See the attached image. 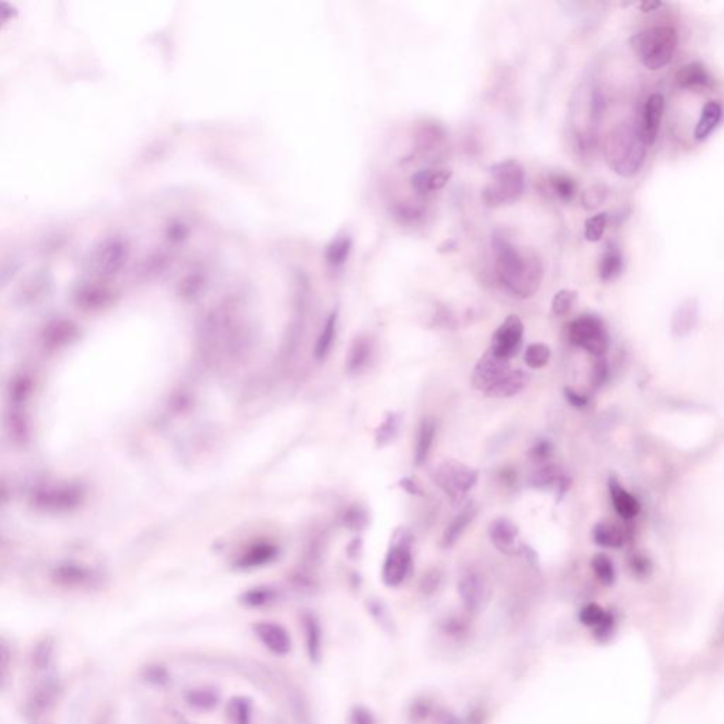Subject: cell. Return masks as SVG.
Here are the masks:
<instances>
[{
	"label": "cell",
	"mask_w": 724,
	"mask_h": 724,
	"mask_svg": "<svg viewBox=\"0 0 724 724\" xmlns=\"http://www.w3.org/2000/svg\"><path fill=\"white\" fill-rule=\"evenodd\" d=\"M255 330L245 317L241 303L225 299L203 319L198 331V347L207 365L231 368L250 354Z\"/></svg>",
	"instance_id": "6da1fadb"
},
{
	"label": "cell",
	"mask_w": 724,
	"mask_h": 724,
	"mask_svg": "<svg viewBox=\"0 0 724 724\" xmlns=\"http://www.w3.org/2000/svg\"><path fill=\"white\" fill-rule=\"evenodd\" d=\"M495 273L499 283L519 299L532 297L544 280V265L538 253L526 246L494 238Z\"/></svg>",
	"instance_id": "7a4b0ae2"
},
{
	"label": "cell",
	"mask_w": 724,
	"mask_h": 724,
	"mask_svg": "<svg viewBox=\"0 0 724 724\" xmlns=\"http://www.w3.org/2000/svg\"><path fill=\"white\" fill-rule=\"evenodd\" d=\"M603 151L610 168L626 178L640 171L646 156V145L641 139L640 129L628 123H621L608 132Z\"/></svg>",
	"instance_id": "3957f363"
},
{
	"label": "cell",
	"mask_w": 724,
	"mask_h": 724,
	"mask_svg": "<svg viewBox=\"0 0 724 724\" xmlns=\"http://www.w3.org/2000/svg\"><path fill=\"white\" fill-rule=\"evenodd\" d=\"M679 43L678 31L671 26L649 27L630 39L631 50L645 68L658 71L673 60Z\"/></svg>",
	"instance_id": "277c9868"
},
{
	"label": "cell",
	"mask_w": 724,
	"mask_h": 724,
	"mask_svg": "<svg viewBox=\"0 0 724 724\" xmlns=\"http://www.w3.org/2000/svg\"><path fill=\"white\" fill-rule=\"evenodd\" d=\"M491 181L483 190L484 204L491 208L515 204L525 190V170L515 159L499 161L489 167Z\"/></svg>",
	"instance_id": "5b68a950"
},
{
	"label": "cell",
	"mask_w": 724,
	"mask_h": 724,
	"mask_svg": "<svg viewBox=\"0 0 724 724\" xmlns=\"http://www.w3.org/2000/svg\"><path fill=\"white\" fill-rule=\"evenodd\" d=\"M86 501V488L77 481H57L37 486L30 495V506L46 515H67Z\"/></svg>",
	"instance_id": "8992f818"
},
{
	"label": "cell",
	"mask_w": 724,
	"mask_h": 724,
	"mask_svg": "<svg viewBox=\"0 0 724 724\" xmlns=\"http://www.w3.org/2000/svg\"><path fill=\"white\" fill-rule=\"evenodd\" d=\"M131 258V245L122 237H109L98 242L85 259V267L96 280H108L119 275Z\"/></svg>",
	"instance_id": "52a82bcc"
},
{
	"label": "cell",
	"mask_w": 724,
	"mask_h": 724,
	"mask_svg": "<svg viewBox=\"0 0 724 724\" xmlns=\"http://www.w3.org/2000/svg\"><path fill=\"white\" fill-rule=\"evenodd\" d=\"M433 480L453 502H462L466 494L477 484L479 473L463 463L447 459L434 467Z\"/></svg>",
	"instance_id": "ba28073f"
},
{
	"label": "cell",
	"mask_w": 724,
	"mask_h": 724,
	"mask_svg": "<svg viewBox=\"0 0 724 724\" xmlns=\"http://www.w3.org/2000/svg\"><path fill=\"white\" fill-rule=\"evenodd\" d=\"M569 337L590 354L601 358L608 350V334L604 322L594 315H584L573 320L569 327Z\"/></svg>",
	"instance_id": "9c48e42d"
},
{
	"label": "cell",
	"mask_w": 724,
	"mask_h": 724,
	"mask_svg": "<svg viewBox=\"0 0 724 724\" xmlns=\"http://www.w3.org/2000/svg\"><path fill=\"white\" fill-rule=\"evenodd\" d=\"M412 566V552H410V535L406 529L399 528L395 531L392 536V544L387 554L384 567H382V580L388 587H397L402 584L409 574Z\"/></svg>",
	"instance_id": "30bf717a"
},
{
	"label": "cell",
	"mask_w": 724,
	"mask_h": 724,
	"mask_svg": "<svg viewBox=\"0 0 724 724\" xmlns=\"http://www.w3.org/2000/svg\"><path fill=\"white\" fill-rule=\"evenodd\" d=\"M524 337V322L516 316H508L492 335L489 350L499 358L509 361L518 354Z\"/></svg>",
	"instance_id": "8fae6325"
},
{
	"label": "cell",
	"mask_w": 724,
	"mask_h": 724,
	"mask_svg": "<svg viewBox=\"0 0 724 724\" xmlns=\"http://www.w3.org/2000/svg\"><path fill=\"white\" fill-rule=\"evenodd\" d=\"M511 369L509 361L496 357L491 350H488L474 368L471 377L473 387L486 395Z\"/></svg>",
	"instance_id": "7c38bea8"
},
{
	"label": "cell",
	"mask_w": 724,
	"mask_h": 724,
	"mask_svg": "<svg viewBox=\"0 0 724 724\" xmlns=\"http://www.w3.org/2000/svg\"><path fill=\"white\" fill-rule=\"evenodd\" d=\"M115 292L102 280H91L80 285L74 290V305L85 313H95L109 307L113 303Z\"/></svg>",
	"instance_id": "4fadbf2b"
},
{
	"label": "cell",
	"mask_w": 724,
	"mask_h": 724,
	"mask_svg": "<svg viewBox=\"0 0 724 724\" xmlns=\"http://www.w3.org/2000/svg\"><path fill=\"white\" fill-rule=\"evenodd\" d=\"M460 598L469 613H481L489 601V588L483 576L469 571L462 576L457 586Z\"/></svg>",
	"instance_id": "5bb4252c"
},
{
	"label": "cell",
	"mask_w": 724,
	"mask_h": 724,
	"mask_svg": "<svg viewBox=\"0 0 724 724\" xmlns=\"http://www.w3.org/2000/svg\"><path fill=\"white\" fill-rule=\"evenodd\" d=\"M78 334L77 325L67 319H54L44 325L40 334L41 348L47 352H56L70 345Z\"/></svg>",
	"instance_id": "9a60e30c"
},
{
	"label": "cell",
	"mask_w": 724,
	"mask_h": 724,
	"mask_svg": "<svg viewBox=\"0 0 724 724\" xmlns=\"http://www.w3.org/2000/svg\"><path fill=\"white\" fill-rule=\"evenodd\" d=\"M488 534L494 546L505 555H518L525 551L519 544V529L516 524L508 518L495 519L489 525Z\"/></svg>",
	"instance_id": "2e32d148"
},
{
	"label": "cell",
	"mask_w": 724,
	"mask_h": 724,
	"mask_svg": "<svg viewBox=\"0 0 724 724\" xmlns=\"http://www.w3.org/2000/svg\"><path fill=\"white\" fill-rule=\"evenodd\" d=\"M663 111H665V98L661 93L649 95L648 99L645 101L641 122L638 126L641 139L646 145V148L652 146L658 138Z\"/></svg>",
	"instance_id": "e0dca14e"
},
{
	"label": "cell",
	"mask_w": 724,
	"mask_h": 724,
	"mask_svg": "<svg viewBox=\"0 0 724 724\" xmlns=\"http://www.w3.org/2000/svg\"><path fill=\"white\" fill-rule=\"evenodd\" d=\"M253 633L259 638V641L265 645L270 652L285 656L292 651V637L289 631L272 621H260L253 626Z\"/></svg>",
	"instance_id": "ac0fdd59"
},
{
	"label": "cell",
	"mask_w": 724,
	"mask_h": 724,
	"mask_svg": "<svg viewBox=\"0 0 724 724\" xmlns=\"http://www.w3.org/2000/svg\"><path fill=\"white\" fill-rule=\"evenodd\" d=\"M34 388V377L27 369L19 371L10 378L7 385V401L13 406V410H21L33 397Z\"/></svg>",
	"instance_id": "d6986e66"
},
{
	"label": "cell",
	"mask_w": 724,
	"mask_h": 724,
	"mask_svg": "<svg viewBox=\"0 0 724 724\" xmlns=\"http://www.w3.org/2000/svg\"><path fill=\"white\" fill-rule=\"evenodd\" d=\"M53 580L64 587H83L95 580V573L82 564H63L53 570Z\"/></svg>",
	"instance_id": "ffe728a7"
},
{
	"label": "cell",
	"mask_w": 724,
	"mask_h": 724,
	"mask_svg": "<svg viewBox=\"0 0 724 724\" xmlns=\"http://www.w3.org/2000/svg\"><path fill=\"white\" fill-rule=\"evenodd\" d=\"M453 171L449 168H440V170H432V168H423L416 171L410 183L413 188L420 194L433 193L437 190H442L452 178Z\"/></svg>",
	"instance_id": "44dd1931"
},
{
	"label": "cell",
	"mask_w": 724,
	"mask_h": 724,
	"mask_svg": "<svg viewBox=\"0 0 724 724\" xmlns=\"http://www.w3.org/2000/svg\"><path fill=\"white\" fill-rule=\"evenodd\" d=\"M699 303L696 299H686L672 315V332L676 337L688 335L698 324Z\"/></svg>",
	"instance_id": "7402d4cb"
},
{
	"label": "cell",
	"mask_w": 724,
	"mask_h": 724,
	"mask_svg": "<svg viewBox=\"0 0 724 724\" xmlns=\"http://www.w3.org/2000/svg\"><path fill=\"white\" fill-rule=\"evenodd\" d=\"M608 486L614 508L620 516L624 519H631L640 514V502L630 492H627L614 477L610 479Z\"/></svg>",
	"instance_id": "603a6c76"
},
{
	"label": "cell",
	"mask_w": 724,
	"mask_h": 724,
	"mask_svg": "<svg viewBox=\"0 0 724 724\" xmlns=\"http://www.w3.org/2000/svg\"><path fill=\"white\" fill-rule=\"evenodd\" d=\"M723 118V108L719 102L716 101H710L708 102L703 109H702V115L696 123V128H695V132H693V136L696 141L702 142L705 139H708L712 132L718 128V125L720 123Z\"/></svg>",
	"instance_id": "cb8c5ba5"
},
{
	"label": "cell",
	"mask_w": 724,
	"mask_h": 724,
	"mask_svg": "<svg viewBox=\"0 0 724 724\" xmlns=\"http://www.w3.org/2000/svg\"><path fill=\"white\" fill-rule=\"evenodd\" d=\"M624 267V259L620 248L614 243H608L601 255L598 265V276L603 282H613L621 273Z\"/></svg>",
	"instance_id": "d4e9b609"
},
{
	"label": "cell",
	"mask_w": 724,
	"mask_h": 724,
	"mask_svg": "<svg viewBox=\"0 0 724 724\" xmlns=\"http://www.w3.org/2000/svg\"><path fill=\"white\" fill-rule=\"evenodd\" d=\"M528 385V374L521 369H511L488 394L489 398H511Z\"/></svg>",
	"instance_id": "484cf974"
},
{
	"label": "cell",
	"mask_w": 724,
	"mask_h": 724,
	"mask_svg": "<svg viewBox=\"0 0 724 724\" xmlns=\"http://www.w3.org/2000/svg\"><path fill=\"white\" fill-rule=\"evenodd\" d=\"M712 77L706 67L700 63H689L683 66L675 76V82L679 88L692 89V88H703L708 86Z\"/></svg>",
	"instance_id": "4316f807"
},
{
	"label": "cell",
	"mask_w": 724,
	"mask_h": 724,
	"mask_svg": "<svg viewBox=\"0 0 724 724\" xmlns=\"http://www.w3.org/2000/svg\"><path fill=\"white\" fill-rule=\"evenodd\" d=\"M476 515H477V506L473 502L466 505L447 526V529L443 535V546L444 548L453 546L460 539V536L463 535L466 528L474 521Z\"/></svg>",
	"instance_id": "83f0119b"
},
{
	"label": "cell",
	"mask_w": 724,
	"mask_h": 724,
	"mask_svg": "<svg viewBox=\"0 0 724 724\" xmlns=\"http://www.w3.org/2000/svg\"><path fill=\"white\" fill-rule=\"evenodd\" d=\"M277 554H279V549L272 544H267V542L256 544L242 554L241 558L237 562V566L241 569L259 567V566L267 564L273 559H276Z\"/></svg>",
	"instance_id": "f1b7e54d"
},
{
	"label": "cell",
	"mask_w": 724,
	"mask_h": 724,
	"mask_svg": "<svg viewBox=\"0 0 724 724\" xmlns=\"http://www.w3.org/2000/svg\"><path fill=\"white\" fill-rule=\"evenodd\" d=\"M303 628H305V638H306V648H307L309 658L313 662H319L322 658V633L320 623L315 614H312V613L305 614Z\"/></svg>",
	"instance_id": "f546056e"
},
{
	"label": "cell",
	"mask_w": 724,
	"mask_h": 724,
	"mask_svg": "<svg viewBox=\"0 0 724 724\" xmlns=\"http://www.w3.org/2000/svg\"><path fill=\"white\" fill-rule=\"evenodd\" d=\"M434 434H436L434 420L432 417H424L420 422V426L417 430V437H416L414 459H413L416 466H422L426 462V459L430 453L433 440H434Z\"/></svg>",
	"instance_id": "4dcf8cb0"
},
{
	"label": "cell",
	"mask_w": 724,
	"mask_h": 724,
	"mask_svg": "<svg viewBox=\"0 0 724 724\" xmlns=\"http://www.w3.org/2000/svg\"><path fill=\"white\" fill-rule=\"evenodd\" d=\"M372 354V344L368 337H358L354 340L348 358H347V369L350 374H358L361 369L365 368Z\"/></svg>",
	"instance_id": "1f68e13d"
},
{
	"label": "cell",
	"mask_w": 724,
	"mask_h": 724,
	"mask_svg": "<svg viewBox=\"0 0 724 724\" xmlns=\"http://www.w3.org/2000/svg\"><path fill=\"white\" fill-rule=\"evenodd\" d=\"M351 248H352V238L345 233L338 234L325 248L327 263L335 269L341 267L347 262Z\"/></svg>",
	"instance_id": "d6a6232c"
},
{
	"label": "cell",
	"mask_w": 724,
	"mask_h": 724,
	"mask_svg": "<svg viewBox=\"0 0 724 724\" xmlns=\"http://www.w3.org/2000/svg\"><path fill=\"white\" fill-rule=\"evenodd\" d=\"M4 427H6V432H7V436L9 439L17 444V446H24L26 442L29 440V434H30V427H29V422L26 420V417L23 416L21 410H13L10 412L7 416H6V422H4Z\"/></svg>",
	"instance_id": "836d02e7"
},
{
	"label": "cell",
	"mask_w": 724,
	"mask_h": 724,
	"mask_svg": "<svg viewBox=\"0 0 724 724\" xmlns=\"http://www.w3.org/2000/svg\"><path fill=\"white\" fill-rule=\"evenodd\" d=\"M208 285V277L205 272H191L188 273L178 286V293L185 300H195L198 299L203 292H205V287Z\"/></svg>",
	"instance_id": "e575fe53"
},
{
	"label": "cell",
	"mask_w": 724,
	"mask_h": 724,
	"mask_svg": "<svg viewBox=\"0 0 724 724\" xmlns=\"http://www.w3.org/2000/svg\"><path fill=\"white\" fill-rule=\"evenodd\" d=\"M593 539L603 548H621L626 542L624 534L608 524H597L593 529Z\"/></svg>",
	"instance_id": "d590c367"
},
{
	"label": "cell",
	"mask_w": 724,
	"mask_h": 724,
	"mask_svg": "<svg viewBox=\"0 0 724 724\" xmlns=\"http://www.w3.org/2000/svg\"><path fill=\"white\" fill-rule=\"evenodd\" d=\"M335 331H337V313L332 312L324 322L322 332H320L316 347H315V357L317 361L325 360L327 355L330 354L334 338H335Z\"/></svg>",
	"instance_id": "8d00e7d4"
},
{
	"label": "cell",
	"mask_w": 724,
	"mask_h": 724,
	"mask_svg": "<svg viewBox=\"0 0 724 724\" xmlns=\"http://www.w3.org/2000/svg\"><path fill=\"white\" fill-rule=\"evenodd\" d=\"M549 187L561 201L569 203L571 201L577 194V184L576 181L566 175V174H552L549 177Z\"/></svg>",
	"instance_id": "74e56055"
},
{
	"label": "cell",
	"mask_w": 724,
	"mask_h": 724,
	"mask_svg": "<svg viewBox=\"0 0 724 724\" xmlns=\"http://www.w3.org/2000/svg\"><path fill=\"white\" fill-rule=\"evenodd\" d=\"M399 426H401V416L395 412L388 413L377 430V444L379 447H384V446H388L389 443H392L399 432Z\"/></svg>",
	"instance_id": "f35d334b"
},
{
	"label": "cell",
	"mask_w": 724,
	"mask_h": 724,
	"mask_svg": "<svg viewBox=\"0 0 724 724\" xmlns=\"http://www.w3.org/2000/svg\"><path fill=\"white\" fill-rule=\"evenodd\" d=\"M50 286V280L47 279V275L46 273H37V275H33L27 282L26 285L21 287V299L23 302H29V303H33L36 302L39 297L43 296L44 292H47V287Z\"/></svg>",
	"instance_id": "ab89813d"
},
{
	"label": "cell",
	"mask_w": 724,
	"mask_h": 724,
	"mask_svg": "<svg viewBox=\"0 0 724 724\" xmlns=\"http://www.w3.org/2000/svg\"><path fill=\"white\" fill-rule=\"evenodd\" d=\"M607 195H608V188L606 184H603V183L593 184L581 193V198H580L581 207L587 211H593L604 204V201L607 200Z\"/></svg>",
	"instance_id": "60d3db41"
},
{
	"label": "cell",
	"mask_w": 724,
	"mask_h": 724,
	"mask_svg": "<svg viewBox=\"0 0 724 724\" xmlns=\"http://www.w3.org/2000/svg\"><path fill=\"white\" fill-rule=\"evenodd\" d=\"M591 567H593L597 578L603 584H606V586L614 584V581H616V570H614V564H613L611 559L607 555L597 554L591 559Z\"/></svg>",
	"instance_id": "b9f144b4"
},
{
	"label": "cell",
	"mask_w": 724,
	"mask_h": 724,
	"mask_svg": "<svg viewBox=\"0 0 724 724\" xmlns=\"http://www.w3.org/2000/svg\"><path fill=\"white\" fill-rule=\"evenodd\" d=\"M551 358V350L544 342H535L531 344L525 351V364L529 368H542L549 362Z\"/></svg>",
	"instance_id": "7bdbcfd3"
},
{
	"label": "cell",
	"mask_w": 724,
	"mask_h": 724,
	"mask_svg": "<svg viewBox=\"0 0 724 724\" xmlns=\"http://www.w3.org/2000/svg\"><path fill=\"white\" fill-rule=\"evenodd\" d=\"M218 695L213 690H208V689H194V690H190L188 695H187V702L197 708V709H203V710H208V709H213L217 706L218 703Z\"/></svg>",
	"instance_id": "ee69618b"
},
{
	"label": "cell",
	"mask_w": 724,
	"mask_h": 724,
	"mask_svg": "<svg viewBox=\"0 0 724 724\" xmlns=\"http://www.w3.org/2000/svg\"><path fill=\"white\" fill-rule=\"evenodd\" d=\"M607 228V214L600 213L597 215L590 217L584 223V238L588 242H598Z\"/></svg>",
	"instance_id": "f6af8a7d"
},
{
	"label": "cell",
	"mask_w": 724,
	"mask_h": 724,
	"mask_svg": "<svg viewBox=\"0 0 724 724\" xmlns=\"http://www.w3.org/2000/svg\"><path fill=\"white\" fill-rule=\"evenodd\" d=\"M344 525L354 532L362 531L368 525V512L357 504L350 506L344 514Z\"/></svg>",
	"instance_id": "bcb514c9"
},
{
	"label": "cell",
	"mask_w": 724,
	"mask_h": 724,
	"mask_svg": "<svg viewBox=\"0 0 724 724\" xmlns=\"http://www.w3.org/2000/svg\"><path fill=\"white\" fill-rule=\"evenodd\" d=\"M608 617V613L604 611L600 606L597 604H587L586 607L581 608L580 614H578V618L580 621L586 626V627H591V628H598L604 621L606 618Z\"/></svg>",
	"instance_id": "7dc6e473"
},
{
	"label": "cell",
	"mask_w": 724,
	"mask_h": 724,
	"mask_svg": "<svg viewBox=\"0 0 724 724\" xmlns=\"http://www.w3.org/2000/svg\"><path fill=\"white\" fill-rule=\"evenodd\" d=\"M577 300V292L576 290H569V289H564V290H559L555 297H554V302H552V310L556 316H564L567 315L573 305L576 303Z\"/></svg>",
	"instance_id": "c3c4849f"
},
{
	"label": "cell",
	"mask_w": 724,
	"mask_h": 724,
	"mask_svg": "<svg viewBox=\"0 0 724 724\" xmlns=\"http://www.w3.org/2000/svg\"><path fill=\"white\" fill-rule=\"evenodd\" d=\"M562 479H564V476L559 473V470L555 466H545V467L535 471V474L532 476V484L535 486L545 488V486H549L554 484L559 485Z\"/></svg>",
	"instance_id": "681fc988"
},
{
	"label": "cell",
	"mask_w": 724,
	"mask_h": 724,
	"mask_svg": "<svg viewBox=\"0 0 724 724\" xmlns=\"http://www.w3.org/2000/svg\"><path fill=\"white\" fill-rule=\"evenodd\" d=\"M54 644L51 640H43L41 643L36 645L33 651V665L36 669H46L50 665V661L53 658Z\"/></svg>",
	"instance_id": "f907efd6"
},
{
	"label": "cell",
	"mask_w": 724,
	"mask_h": 724,
	"mask_svg": "<svg viewBox=\"0 0 724 724\" xmlns=\"http://www.w3.org/2000/svg\"><path fill=\"white\" fill-rule=\"evenodd\" d=\"M228 715H230V719L233 720L234 724L249 723V718H250L249 702L242 699V698L233 699L230 706H228Z\"/></svg>",
	"instance_id": "816d5d0a"
},
{
	"label": "cell",
	"mask_w": 724,
	"mask_h": 724,
	"mask_svg": "<svg viewBox=\"0 0 724 724\" xmlns=\"http://www.w3.org/2000/svg\"><path fill=\"white\" fill-rule=\"evenodd\" d=\"M167 265H168V256H165L163 253L152 255L151 258L146 259L145 266L142 269V273L145 276H148V277L160 275V273H163V270H165Z\"/></svg>",
	"instance_id": "f5cc1de1"
},
{
	"label": "cell",
	"mask_w": 724,
	"mask_h": 724,
	"mask_svg": "<svg viewBox=\"0 0 724 724\" xmlns=\"http://www.w3.org/2000/svg\"><path fill=\"white\" fill-rule=\"evenodd\" d=\"M272 597H273L272 591L259 588V590H252V591L246 593L243 597V601L250 607H258V606H263L267 601H270Z\"/></svg>",
	"instance_id": "db71d44e"
},
{
	"label": "cell",
	"mask_w": 724,
	"mask_h": 724,
	"mask_svg": "<svg viewBox=\"0 0 724 724\" xmlns=\"http://www.w3.org/2000/svg\"><path fill=\"white\" fill-rule=\"evenodd\" d=\"M552 444L548 442V440H541L538 442L531 450H529V457L532 462H536V463H541L546 459L551 457L552 454Z\"/></svg>",
	"instance_id": "11a10c76"
},
{
	"label": "cell",
	"mask_w": 724,
	"mask_h": 724,
	"mask_svg": "<svg viewBox=\"0 0 724 724\" xmlns=\"http://www.w3.org/2000/svg\"><path fill=\"white\" fill-rule=\"evenodd\" d=\"M608 378V367H607V362L604 358H598L597 362L594 364L593 367V374H591V382L596 388H600L606 384Z\"/></svg>",
	"instance_id": "9f6ffc18"
},
{
	"label": "cell",
	"mask_w": 724,
	"mask_h": 724,
	"mask_svg": "<svg viewBox=\"0 0 724 724\" xmlns=\"http://www.w3.org/2000/svg\"><path fill=\"white\" fill-rule=\"evenodd\" d=\"M630 564H631V570H633L637 576H641V577L648 576V574L652 571V564H651V561H649L648 558H645L644 555H640V554H637V555H634V556L631 558Z\"/></svg>",
	"instance_id": "6f0895ef"
},
{
	"label": "cell",
	"mask_w": 724,
	"mask_h": 724,
	"mask_svg": "<svg viewBox=\"0 0 724 724\" xmlns=\"http://www.w3.org/2000/svg\"><path fill=\"white\" fill-rule=\"evenodd\" d=\"M351 724H377L374 715L365 708H354L350 718Z\"/></svg>",
	"instance_id": "680465c9"
},
{
	"label": "cell",
	"mask_w": 724,
	"mask_h": 724,
	"mask_svg": "<svg viewBox=\"0 0 724 724\" xmlns=\"http://www.w3.org/2000/svg\"><path fill=\"white\" fill-rule=\"evenodd\" d=\"M187 235H188V228L184 224H181V223L173 224L167 230V238H168V241L174 242V243L184 241L187 238Z\"/></svg>",
	"instance_id": "91938a15"
},
{
	"label": "cell",
	"mask_w": 724,
	"mask_h": 724,
	"mask_svg": "<svg viewBox=\"0 0 724 724\" xmlns=\"http://www.w3.org/2000/svg\"><path fill=\"white\" fill-rule=\"evenodd\" d=\"M440 583V574L439 571H432L422 580V590L424 593H433Z\"/></svg>",
	"instance_id": "94428289"
},
{
	"label": "cell",
	"mask_w": 724,
	"mask_h": 724,
	"mask_svg": "<svg viewBox=\"0 0 724 724\" xmlns=\"http://www.w3.org/2000/svg\"><path fill=\"white\" fill-rule=\"evenodd\" d=\"M564 397H566L567 402L573 404V406H576V407H584L588 403L587 397H584V395H581V394H578V392H576L574 389H570V388L564 389Z\"/></svg>",
	"instance_id": "6125c7cd"
},
{
	"label": "cell",
	"mask_w": 724,
	"mask_h": 724,
	"mask_svg": "<svg viewBox=\"0 0 724 724\" xmlns=\"http://www.w3.org/2000/svg\"><path fill=\"white\" fill-rule=\"evenodd\" d=\"M399 486H402L403 489L409 494H414V495H419L422 494V488L420 485L417 484V481L412 477H404L401 481H399Z\"/></svg>",
	"instance_id": "be15d7a7"
},
{
	"label": "cell",
	"mask_w": 724,
	"mask_h": 724,
	"mask_svg": "<svg viewBox=\"0 0 724 724\" xmlns=\"http://www.w3.org/2000/svg\"><path fill=\"white\" fill-rule=\"evenodd\" d=\"M361 551H362V539H361V538H355V539H352V541L350 542L348 548H347V554H348V556H350L351 559H357V558L360 556Z\"/></svg>",
	"instance_id": "e7e4bbea"
},
{
	"label": "cell",
	"mask_w": 724,
	"mask_h": 724,
	"mask_svg": "<svg viewBox=\"0 0 724 724\" xmlns=\"http://www.w3.org/2000/svg\"><path fill=\"white\" fill-rule=\"evenodd\" d=\"M662 6L661 1H641L638 4V7L641 9V11L644 13H651V11H655L656 9H659Z\"/></svg>",
	"instance_id": "03108f58"
},
{
	"label": "cell",
	"mask_w": 724,
	"mask_h": 724,
	"mask_svg": "<svg viewBox=\"0 0 724 724\" xmlns=\"http://www.w3.org/2000/svg\"><path fill=\"white\" fill-rule=\"evenodd\" d=\"M439 724H457V723H456V720H454L453 718L447 716V718H444V719H443V720H442V722H440V723Z\"/></svg>",
	"instance_id": "003e7915"
}]
</instances>
